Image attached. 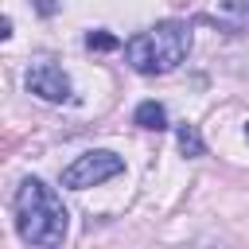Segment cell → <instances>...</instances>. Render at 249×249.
Instances as JSON below:
<instances>
[{
	"instance_id": "ba28073f",
	"label": "cell",
	"mask_w": 249,
	"mask_h": 249,
	"mask_svg": "<svg viewBox=\"0 0 249 249\" xmlns=\"http://www.w3.org/2000/svg\"><path fill=\"white\" fill-rule=\"evenodd\" d=\"M35 8H39V16H54L58 12V0H35Z\"/></svg>"
},
{
	"instance_id": "9c48e42d",
	"label": "cell",
	"mask_w": 249,
	"mask_h": 249,
	"mask_svg": "<svg viewBox=\"0 0 249 249\" xmlns=\"http://www.w3.org/2000/svg\"><path fill=\"white\" fill-rule=\"evenodd\" d=\"M245 136H249V124H245Z\"/></svg>"
},
{
	"instance_id": "7a4b0ae2",
	"label": "cell",
	"mask_w": 249,
	"mask_h": 249,
	"mask_svg": "<svg viewBox=\"0 0 249 249\" xmlns=\"http://www.w3.org/2000/svg\"><path fill=\"white\" fill-rule=\"evenodd\" d=\"M191 51V27L187 23H156L152 31H140L124 43V58L136 74H167L175 70Z\"/></svg>"
},
{
	"instance_id": "8992f818",
	"label": "cell",
	"mask_w": 249,
	"mask_h": 249,
	"mask_svg": "<svg viewBox=\"0 0 249 249\" xmlns=\"http://www.w3.org/2000/svg\"><path fill=\"white\" fill-rule=\"evenodd\" d=\"M175 140H179V152H183V156H202V152H206V144H202V136H198L195 124H179Z\"/></svg>"
},
{
	"instance_id": "6da1fadb",
	"label": "cell",
	"mask_w": 249,
	"mask_h": 249,
	"mask_svg": "<svg viewBox=\"0 0 249 249\" xmlns=\"http://www.w3.org/2000/svg\"><path fill=\"white\" fill-rule=\"evenodd\" d=\"M16 226L19 237L35 249H58L70 226V214L62 206V198L54 195V187H47L43 179L27 175L16 191Z\"/></svg>"
},
{
	"instance_id": "3957f363",
	"label": "cell",
	"mask_w": 249,
	"mask_h": 249,
	"mask_svg": "<svg viewBox=\"0 0 249 249\" xmlns=\"http://www.w3.org/2000/svg\"><path fill=\"white\" fill-rule=\"evenodd\" d=\"M121 171H124V160H121L117 152L93 148V152L78 156L70 167H62V187L86 191V187H97V183H105V179H113V175H121Z\"/></svg>"
},
{
	"instance_id": "277c9868",
	"label": "cell",
	"mask_w": 249,
	"mask_h": 249,
	"mask_svg": "<svg viewBox=\"0 0 249 249\" xmlns=\"http://www.w3.org/2000/svg\"><path fill=\"white\" fill-rule=\"evenodd\" d=\"M27 89L39 93L43 101H70V78H66L62 66H54L51 58L31 62V70H27Z\"/></svg>"
},
{
	"instance_id": "52a82bcc",
	"label": "cell",
	"mask_w": 249,
	"mask_h": 249,
	"mask_svg": "<svg viewBox=\"0 0 249 249\" xmlns=\"http://www.w3.org/2000/svg\"><path fill=\"white\" fill-rule=\"evenodd\" d=\"M86 47H89V51H117L121 39L109 35V31H89V35H86Z\"/></svg>"
},
{
	"instance_id": "5b68a950",
	"label": "cell",
	"mask_w": 249,
	"mask_h": 249,
	"mask_svg": "<svg viewBox=\"0 0 249 249\" xmlns=\"http://www.w3.org/2000/svg\"><path fill=\"white\" fill-rule=\"evenodd\" d=\"M132 121L140 128H148V132H160V128H167V109L160 101H140L136 113H132Z\"/></svg>"
}]
</instances>
